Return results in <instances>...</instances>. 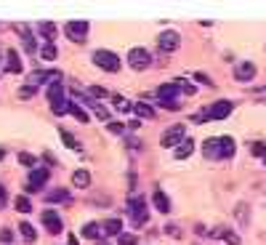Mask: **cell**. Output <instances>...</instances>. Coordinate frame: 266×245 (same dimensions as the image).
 Returning <instances> with one entry per match:
<instances>
[{"instance_id": "1", "label": "cell", "mask_w": 266, "mask_h": 245, "mask_svg": "<svg viewBox=\"0 0 266 245\" xmlns=\"http://www.w3.org/2000/svg\"><path fill=\"white\" fill-rule=\"evenodd\" d=\"M93 64L96 67H101L104 72H117L120 70V56L115 54V51H106V48H99V51H93Z\"/></svg>"}, {"instance_id": "2", "label": "cell", "mask_w": 266, "mask_h": 245, "mask_svg": "<svg viewBox=\"0 0 266 245\" xmlns=\"http://www.w3.org/2000/svg\"><path fill=\"white\" fill-rule=\"evenodd\" d=\"M125 210H128V216H131V224H133V226H144L146 219H149V216H146L144 197H128Z\"/></svg>"}, {"instance_id": "3", "label": "cell", "mask_w": 266, "mask_h": 245, "mask_svg": "<svg viewBox=\"0 0 266 245\" xmlns=\"http://www.w3.org/2000/svg\"><path fill=\"white\" fill-rule=\"evenodd\" d=\"M184 139H186V128H184L181 123H176V125H171V128L162 131L160 147H165V150H173V147H178Z\"/></svg>"}, {"instance_id": "4", "label": "cell", "mask_w": 266, "mask_h": 245, "mask_svg": "<svg viewBox=\"0 0 266 245\" xmlns=\"http://www.w3.org/2000/svg\"><path fill=\"white\" fill-rule=\"evenodd\" d=\"M231 110H234V104L221 99V101H213L211 107H205L202 115H205V120H226V117L231 115Z\"/></svg>"}, {"instance_id": "5", "label": "cell", "mask_w": 266, "mask_h": 245, "mask_svg": "<svg viewBox=\"0 0 266 245\" xmlns=\"http://www.w3.org/2000/svg\"><path fill=\"white\" fill-rule=\"evenodd\" d=\"M152 64V54L146 48H131L128 51V67L136 72H141V70H146V67Z\"/></svg>"}, {"instance_id": "6", "label": "cell", "mask_w": 266, "mask_h": 245, "mask_svg": "<svg viewBox=\"0 0 266 245\" xmlns=\"http://www.w3.org/2000/svg\"><path fill=\"white\" fill-rule=\"evenodd\" d=\"M56 80H64V75H61L59 70H51V72H45V70H35L30 77H27V83L35 85V88H37V85H45V88H48V85H51V83H56Z\"/></svg>"}, {"instance_id": "7", "label": "cell", "mask_w": 266, "mask_h": 245, "mask_svg": "<svg viewBox=\"0 0 266 245\" xmlns=\"http://www.w3.org/2000/svg\"><path fill=\"white\" fill-rule=\"evenodd\" d=\"M88 30H90L88 21H67V24H64L67 38H70V40H75V43H83V40H86Z\"/></svg>"}, {"instance_id": "8", "label": "cell", "mask_w": 266, "mask_h": 245, "mask_svg": "<svg viewBox=\"0 0 266 245\" xmlns=\"http://www.w3.org/2000/svg\"><path fill=\"white\" fill-rule=\"evenodd\" d=\"M157 45H160V51L171 54V51H176L181 45V35L176 30H165V32H160V38H157Z\"/></svg>"}, {"instance_id": "9", "label": "cell", "mask_w": 266, "mask_h": 245, "mask_svg": "<svg viewBox=\"0 0 266 245\" xmlns=\"http://www.w3.org/2000/svg\"><path fill=\"white\" fill-rule=\"evenodd\" d=\"M48 176H51L48 168H32L30 170V181H27V192H37L45 181H48Z\"/></svg>"}, {"instance_id": "10", "label": "cell", "mask_w": 266, "mask_h": 245, "mask_svg": "<svg viewBox=\"0 0 266 245\" xmlns=\"http://www.w3.org/2000/svg\"><path fill=\"white\" fill-rule=\"evenodd\" d=\"M40 221L45 224V229H48L51 235H59V232H61V226H64V224H61V216L56 213V210H51V208H45V210H43Z\"/></svg>"}, {"instance_id": "11", "label": "cell", "mask_w": 266, "mask_h": 245, "mask_svg": "<svg viewBox=\"0 0 266 245\" xmlns=\"http://www.w3.org/2000/svg\"><path fill=\"white\" fill-rule=\"evenodd\" d=\"M178 94H181L178 83H162L160 88H157L155 99H157V104H160V101H176V99H178Z\"/></svg>"}, {"instance_id": "12", "label": "cell", "mask_w": 266, "mask_h": 245, "mask_svg": "<svg viewBox=\"0 0 266 245\" xmlns=\"http://www.w3.org/2000/svg\"><path fill=\"white\" fill-rule=\"evenodd\" d=\"M253 77H256V64H253V61H240V64L234 67V80L237 83H250Z\"/></svg>"}, {"instance_id": "13", "label": "cell", "mask_w": 266, "mask_h": 245, "mask_svg": "<svg viewBox=\"0 0 266 245\" xmlns=\"http://www.w3.org/2000/svg\"><path fill=\"white\" fill-rule=\"evenodd\" d=\"M14 30L19 32V38H21V45H24V51L27 54H35L37 51V45H35V35H32V30L27 24H14Z\"/></svg>"}, {"instance_id": "14", "label": "cell", "mask_w": 266, "mask_h": 245, "mask_svg": "<svg viewBox=\"0 0 266 245\" xmlns=\"http://www.w3.org/2000/svg\"><path fill=\"white\" fill-rule=\"evenodd\" d=\"M234 150H237V144H234L231 136H218V157L216 160H231V157H234Z\"/></svg>"}, {"instance_id": "15", "label": "cell", "mask_w": 266, "mask_h": 245, "mask_svg": "<svg viewBox=\"0 0 266 245\" xmlns=\"http://www.w3.org/2000/svg\"><path fill=\"white\" fill-rule=\"evenodd\" d=\"M3 70H5V72H14V75H19V72H21V56H19V51H14V48L5 51V64H3Z\"/></svg>"}, {"instance_id": "16", "label": "cell", "mask_w": 266, "mask_h": 245, "mask_svg": "<svg viewBox=\"0 0 266 245\" xmlns=\"http://www.w3.org/2000/svg\"><path fill=\"white\" fill-rule=\"evenodd\" d=\"M152 203H155V208L160 210V213H171V200H168V195L160 187H155V192H152Z\"/></svg>"}, {"instance_id": "17", "label": "cell", "mask_w": 266, "mask_h": 245, "mask_svg": "<svg viewBox=\"0 0 266 245\" xmlns=\"http://www.w3.org/2000/svg\"><path fill=\"white\" fill-rule=\"evenodd\" d=\"M192 152H195V139H184L178 147H173V157L176 160H186Z\"/></svg>"}, {"instance_id": "18", "label": "cell", "mask_w": 266, "mask_h": 245, "mask_svg": "<svg viewBox=\"0 0 266 245\" xmlns=\"http://www.w3.org/2000/svg\"><path fill=\"white\" fill-rule=\"evenodd\" d=\"M45 96H48V101H51V104H53V101H59V99H67V96H64V80L51 83L48 88H45Z\"/></svg>"}, {"instance_id": "19", "label": "cell", "mask_w": 266, "mask_h": 245, "mask_svg": "<svg viewBox=\"0 0 266 245\" xmlns=\"http://www.w3.org/2000/svg\"><path fill=\"white\" fill-rule=\"evenodd\" d=\"M45 203H48V205H56V203H72V195H70V189H51L48 195H45Z\"/></svg>"}, {"instance_id": "20", "label": "cell", "mask_w": 266, "mask_h": 245, "mask_svg": "<svg viewBox=\"0 0 266 245\" xmlns=\"http://www.w3.org/2000/svg\"><path fill=\"white\" fill-rule=\"evenodd\" d=\"M72 184H75L77 189H88V187H90V170L77 168L75 173H72Z\"/></svg>"}, {"instance_id": "21", "label": "cell", "mask_w": 266, "mask_h": 245, "mask_svg": "<svg viewBox=\"0 0 266 245\" xmlns=\"http://www.w3.org/2000/svg\"><path fill=\"white\" fill-rule=\"evenodd\" d=\"M80 235H83V237H88V240H101L104 229H101V224H96V221H88V224L80 229Z\"/></svg>"}, {"instance_id": "22", "label": "cell", "mask_w": 266, "mask_h": 245, "mask_svg": "<svg viewBox=\"0 0 266 245\" xmlns=\"http://www.w3.org/2000/svg\"><path fill=\"white\" fill-rule=\"evenodd\" d=\"M202 155H205L208 160H216L218 157V139L216 136H211V139L202 141Z\"/></svg>"}, {"instance_id": "23", "label": "cell", "mask_w": 266, "mask_h": 245, "mask_svg": "<svg viewBox=\"0 0 266 245\" xmlns=\"http://www.w3.org/2000/svg\"><path fill=\"white\" fill-rule=\"evenodd\" d=\"M101 229H104V235L117 237V235H123V221L120 219H109V221H104V224H101Z\"/></svg>"}, {"instance_id": "24", "label": "cell", "mask_w": 266, "mask_h": 245, "mask_svg": "<svg viewBox=\"0 0 266 245\" xmlns=\"http://www.w3.org/2000/svg\"><path fill=\"white\" fill-rule=\"evenodd\" d=\"M133 112L139 117H146V120H152V117H157V112H155V107H149L146 101H136L133 104Z\"/></svg>"}, {"instance_id": "25", "label": "cell", "mask_w": 266, "mask_h": 245, "mask_svg": "<svg viewBox=\"0 0 266 245\" xmlns=\"http://www.w3.org/2000/svg\"><path fill=\"white\" fill-rule=\"evenodd\" d=\"M67 115H72V117H75L77 123H88V120H90V117H88V112L83 110L80 104H75V101H72V99H70V110H67Z\"/></svg>"}, {"instance_id": "26", "label": "cell", "mask_w": 266, "mask_h": 245, "mask_svg": "<svg viewBox=\"0 0 266 245\" xmlns=\"http://www.w3.org/2000/svg\"><path fill=\"white\" fill-rule=\"evenodd\" d=\"M37 30H40V35L45 38V43H53V38H56V24L53 21H40Z\"/></svg>"}, {"instance_id": "27", "label": "cell", "mask_w": 266, "mask_h": 245, "mask_svg": "<svg viewBox=\"0 0 266 245\" xmlns=\"http://www.w3.org/2000/svg\"><path fill=\"white\" fill-rule=\"evenodd\" d=\"M19 235L24 237L27 243H35L37 240V232H35V226H32L30 221H21V224H19Z\"/></svg>"}, {"instance_id": "28", "label": "cell", "mask_w": 266, "mask_h": 245, "mask_svg": "<svg viewBox=\"0 0 266 245\" xmlns=\"http://www.w3.org/2000/svg\"><path fill=\"white\" fill-rule=\"evenodd\" d=\"M59 136H61V141H64V147H67V150H80V141H77V139H75V136H72L67 128H59Z\"/></svg>"}, {"instance_id": "29", "label": "cell", "mask_w": 266, "mask_h": 245, "mask_svg": "<svg viewBox=\"0 0 266 245\" xmlns=\"http://www.w3.org/2000/svg\"><path fill=\"white\" fill-rule=\"evenodd\" d=\"M112 107H115V110L117 112H133V104H131V101H128L125 99V96H112Z\"/></svg>"}, {"instance_id": "30", "label": "cell", "mask_w": 266, "mask_h": 245, "mask_svg": "<svg viewBox=\"0 0 266 245\" xmlns=\"http://www.w3.org/2000/svg\"><path fill=\"white\" fill-rule=\"evenodd\" d=\"M40 59L43 61H56V59H59V51H56L53 43H45L40 48Z\"/></svg>"}, {"instance_id": "31", "label": "cell", "mask_w": 266, "mask_h": 245, "mask_svg": "<svg viewBox=\"0 0 266 245\" xmlns=\"http://www.w3.org/2000/svg\"><path fill=\"white\" fill-rule=\"evenodd\" d=\"M88 96H96V99L112 101V94H109L106 88H101V85H90V88H88Z\"/></svg>"}, {"instance_id": "32", "label": "cell", "mask_w": 266, "mask_h": 245, "mask_svg": "<svg viewBox=\"0 0 266 245\" xmlns=\"http://www.w3.org/2000/svg\"><path fill=\"white\" fill-rule=\"evenodd\" d=\"M14 208L19 210V213H30V210H32V203H30V197L19 195V197H16V200H14Z\"/></svg>"}, {"instance_id": "33", "label": "cell", "mask_w": 266, "mask_h": 245, "mask_svg": "<svg viewBox=\"0 0 266 245\" xmlns=\"http://www.w3.org/2000/svg\"><path fill=\"white\" fill-rule=\"evenodd\" d=\"M90 112H93V115L99 117V120H112V115H109V112H106V110H104V107H101L96 99L90 101Z\"/></svg>"}, {"instance_id": "34", "label": "cell", "mask_w": 266, "mask_h": 245, "mask_svg": "<svg viewBox=\"0 0 266 245\" xmlns=\"http://www.w3.org/2000/svg\"><path fill=\"white\" fill-rule=\"evenodd\" d=\"M35 91H37V88H35V85H30V83H24V85H21V88H19V91H16V96H19V99H21V101H30V99H32V96H35Z\"/></svg>"}, {"instance_id": "35", "label": "cell", "mask_w": 266, "mask_h": 245, "mask_svg": "<svg viewBox=\"0 0 266 245\" xmlns=\"http://www.w3.org/2000/svg\"><path fill=\"white\" fill-rule=\"evenodd\" d=\"M51 110H53V115H67V110H70V99H59L51 104Z\"/></svg>"}, {"instance_id": "36", "label": "cell", "mask_w": 266, "mask_h": 245, "mask_svg": "<svg viewBox=\"0 0 266 245\" xmlns=\"http://www.w3.org/2000/svg\"><path fill=\"white\" fill-rule=\"evenodd\" d=\"M19 163L24 165V168H35L37 157H35V155H30V152H19Z\"/></svg>"}, {"instance_id": "37", "label": "cell", "mask_w": 266, "mask_h": 245, "mask_svg": "<svg viewBox=\"0 0 266 245\" xmlns=\"http://www.w3.org/2000/svg\"><path fill=\"white\" fill-rule=\"evenodd\" d=\"M234 213H237V219H240V224L245 226V224H248V219H250V213H248V205H245V203H240Z\"/></svg>"}, {"instance_id": "38", "label": "cell", "mask_w": 266, "mask_h": 245, "mask_svg": "<svg viewBox=\"0 0 266 245\" xmlns=\"http://www.w3.org/2000/svg\"><path fill=\"white\" fill-rule=\"evenodd\" d=\"M117 243H120V245H139V237H136V235H128V232H123V235H117Z\"/></svg>"}, {"instance_id": "39", "label": "cell", "mask_w": 266, "mask_h": 245, "mask_svg": "<svg viewBox=\"0 0 266 245\" xmlns=\"http://www.w3.org/2000/svg\"><path fill=\"white\" fill-rule=\"evenodd\" d=\"M250 152H253L256 157H266V144H264V141H253V144H250Z\"/></svg>"}, {"instance_id": "40", "label": "cell", "mask_w": 266, "mask_h": 245, "mask_svg": "<svg viewBox=\"0 0 266 245\" xmlns=\"http://www.w3.org/2000/svg\"><path fill=\"white\" fill-rule=\"evenodd\" d=\"M192 77H195L197 83H202V85H208V88H213V80H211V77L205 75V72H195V75H192Z\"/></svg>"}, {"instance_id": "41", "label": "cell", "mask_w": 266, "mask_h": 245, "mask_svg": "<svg viewBox=\"0 0 266 245\" xmlns=\"http://www.w3.org/2000/svg\"><path fill=\"white\" fill-rule=\"evenodd\" d=\"M160 107H165V110H171V112H178L181 110V101H160Z\"/></svg>"}, {"instance_id": "42", "label": "cell", "mask_w": 266, "mask_h": 245, "mask_svg": "<svg viewBox=\"0 0 266 245\" xmlns=\"http://www.w3.org/2000/svg\"><path fill=\"white\" fill-rule=\"evenodd\" d=\"M90 200L96 203V208H106V205H109V197H104V195H96V197H90Z\"/></svg>"}, {"instance_id": "43", "label": "cell", "mask_w": 266, "mask_h": 245, "mask_svg": "<svg viewBox=\"0 0 266 245\" xmlns=\"http://www.w3.org/2000/svg\"><path fill=\"white\" fill-rule=\"evenodd\" d=\"M106 131H109V133H115V136H120L125 128H123L120 123H106Z\"/></svg>"}, {"instance_id": "44", "label": "cell", "mask_w": 266, "mask_h": 245, "mask_svg": "<svg viewBox=\"0 0 266 245\" xmlns=\"http://www.w3.org/2000/svg\"><path fill=\"white\" fill-rule=\"evenodd\" d=\"M224 240L229 243V245H242V240H240V237H237V235H234V232H231V229L226 232V237H224Z\"/></svg>"}, {"instance_id": "45", "label": "cell", "mask_w": 266, "mask_h": 245, "mask_svg": "<svg viewBox=\"0 0 266 245\" xmlns=\"http://www.w3.org/2000/svg\"><path fill=\"white\" fill-rule=\"evenodd\" d=\"M165 235H171V237H181V229L176 224H165Z\"/></svg>"}, {"instance_id": "46", "label": "cell", "mask_w": 266, "mask_h": 245, "mask_svg": "<svg viewBox=\"0 0 266 245\" xmlns=\"http://www.w3.org/2000/svg\"><path fill=\"white\" fill-rule=\"evenodd\" d=\"M189 120H192V123H197V125H202V123H208V120H205V115H202V112H195V115H192V117H189Z\"/></svg>"}, {"instance_id": "47", "label": "cell", "mask_w": 266, "mask_h": 245, "mask_svg": "<svg viewBox=\"0 0 266 245\" xmlns=\"http://www.w3.org/2000/svg\"><path fill=\"white\" fill-rule=\"evenodd\" d=\"M125 141H128V150H133V152L141 150V141L139 139H125Z\"/></svg>"}, {"instance_id": "48", "label": "cell", "mask_w": 266, "mask_h": 245, "mask_svg": "<svg viewBox=\"0 0 266 245\" xmlns=\"http://www.w3.org/2000/svg\"><path fill=\"white\" fill-rule=\"evenodd\" d=\"M43 160L48 163V165H56V157H53V152H43Z\"/></svg>"}, {"instance_id": "49", "label": "cell", "mask_w": 266, "mask_h": 245, "mask_svg": "<svg viewBox=\"0 0 266 245\" xmlns=\"http://www.w3.org/2000/svg\"><path fill=\"white\" fill-rule=\"evenodd\" d=\"M0 240H3V243H11V229H0Z\"/></svg>"}, {"instance_id": "50", "label": "cell", "mask_w": 266, "mask_h": 245, "mask_svg": "<svg viewBox=\"0 0 266 245\" xmlns=\"http://www.w3.org/2000/svg\"><path fill=\"white\" fill-rule=\"evenodd\" d=\"M139 125H141V120H128V128H131V131H136Z\"/></svg>"}, {"instance_id": "51", "label": "cell", "mask_w": 266, "mask_h": 245, "mask_svg": "<svg viewBox=\"0 0 266 245\" xmlns=\"http://www.w3.org/2000/svg\"><path fill=\"white\" fill-rule=\"evenodd\" d=\"M67 245H77V237H75V235H70V240H67Z\"/></svg>"}, {"instance_id": "52", "label": "cell", "mask_w": 266, "mask_h": 245, "mask_svg": "<svg viewBox=\"0 0 266 245\" xmlns=\"http://www.w3.org/2000/svg\"><path fill=\"white\" fill-rule=\"evenodd\" d=\"M5 155H8V150H5V147H0V160H3Z\"/></svg>"}, {"instance_id": "53", "label": "cell", "mask_w": 266, "mask_h": 245, "mask_svg": "<svg viewBox=\"0 0 266 245\" xmlns=\"http://www.w3.org/2000/svg\"><path fill=\"white\" fill-rule=\"evenodd\" d=\"M8 192H5V184H0V197H5Z\"/></svg>"}, {"instance_id": "54", "label": "cell", "mask_w": 266, "mask_h": 245, "mask_svg": "<svg viewBox=\"0 0 266 245\" xmlns=\"http://www.w3.org/2000/svg\"><path fill=\"white\" fill-rule=\"evenodd\" d=\"M3 56H5V54H3V51H0V67H3V64H5V59H3Z\"/></svg>"}, {"instance_id": "55", "label": "cell", "mask_w": 266, "mask_h": 245, "mask_svg": "<svg viewBox=\"0 0 266 245\" xmlns=\"http://www.w3.org/2000/svg\"><path fill=\"white\" fill-rule=\"evenodd\" d=\"M5 208V197H0V210H3Z\"/></svg>"}, {"instance_id": "56", "label": "cell", "mask_w": 266, "mask_h": 245, "mask_svg": "<svg viewBox=\"0 0 266 245\" xmlns=\"http://www.w3.org/2000/svg\"><path fill=\"white\" fill-rule=\"evenodd\" d=\"M264 165H266V157H264Z\"/></svg>"}, {"instance_id": "57", "label": "cell", "mask_w": 266, "mask_h": 245, "mask_svg": "<svg viewBox=\"0 0 266 245\" xmlns=\"http://www.w3.org/2000/svg\"><path fill=\"white\" fill-rule=\"evenodd\" d=\"M264 91H266V88H264Z\"/></svg>"}]
</instances>
